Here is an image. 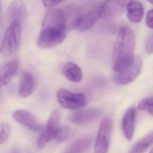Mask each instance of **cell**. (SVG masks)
Instances as JSON below:
<instances>
[{"label":"cell","instance_id":"1","mask_svg":"<svg viewBox=\"0 0 153 153\" xmlns=\"http://www.w3.org/2000/svg\"><path fill=\"white\" fill-rule=\"evenodd\" d=\"M67 30L63 10L52 9L44 16L38 39V45L43 48L56 46L65 39Z\"/></svg>","mask_w":153,"mask_h":153},{"label":"cell","instance_id":"2","mask_svg":"<svg viewBox=\"0 0 153 153\" xmlns=\"http://www.w3.org/2000/svg\"><path fill=\"white\" fill-rule=\"evenodd\" d=\"M135 47L134 32L128 27H122L119 31L113 49L114 72L120 71L132 64L135 58Z\"/></svg>","mask_w":153,"mask_h":153},{"label":"cell","instance_id":"3","mask_svg":"<svg viewBox=\"0 0 153 153\" xmlns=\"http://www.w3.org/2000/svg\"><path fill=\"white\" fill-rule=\"evenodd\" d=\"M20 41V25L16 22H10L4 35L2 50L5 53H13L19 48Z\"/></svg>","mask_w":153,"mask_h":153},{"label":"cell","instance_id":"4","mask_svg":"<svg viewBox=\"0 0 153 153\" xmlns=\"http://www.w3.org/2000/svg\"><path fill=\"white\" fill-rule=\"evenodd\" d=\"M57 100L63 108L75 110L85 106L86 97L83 93H74L66 89L61 88L57 93Z\"/></svg>","mask_w":153,"mask_h":153},{"label":"cell","instance_id":"5","mask_svg":"<svg viewBox=\"0 0 153 153\" xmlns=\"http://www.w3.org/2000/svg\"><path fill=\"white\" fill-rule=\"evenodd\" d=\"M113 123L110 118H105L100 124L95 142L94 153H107Z\"/></svg>","mask_w":153,"mask_h":153},{"label":"cell","instance_id":"6","mask_svg":"<svg viewBox=\"0 0 153 153\" xmlns=\"http://www.w3.org/2000/svg\"><path fill=\"white\" fill-rule=\"evenodd\" d=\"M143 67L140 57H135L134 62L127 68L119 72H114L113 81L119 85H127L134 82L140 74Z\"/></svg>","mask_w":153,"mask_h":153},{"label":"cell","instance_id":"7","mask_svg":"<svg viewBox=\"0 0 153 153\" xmlns=\"http://www.w3.org/2000/svg\"><path fill=\"white\" fill-rule=\"evenodd\" d=\"M103 2L98 4L84 13L78 29L84 31L92 28L103 17Z\"/></svg>","mask_w":153,"mask_h":153},{"label":"cell","instance_id":"8","mask_svg":"<svg viewBox=\"0 0 153 153\" xmlns=\"http://www.w3.org/2000/svg\"><path fill=\"white\" fill-rule=\"evenodd\" d=\"M100 111L96 109H86L73 112L68 117V121L76 125H86L98 118Z\"/></svg>","mask_w":153,"mask_h":153},{"label":"cell","instance_id":"9","mask_svg":"<svg viewBox=\"0 0 153 153\" xmlns=\"http://www.w3.org/2000/svg\"><path fill=\"white\" fill-rule=\"evenodd\" d=\"M13 117L17 122L31 130L38 132L43 130V126L33 114L25 110L16 111L13 113Z\"/></svg>","mask_w":153,"mask_h":153},{"label":"cell","instance_id":"10","mask_svg":"<svg viewBox=\"0 0 153 153\" xmlns=\"http://www.w3.org/2000/svg\"><path fill=\"white\" fill-rule=\"evenodd\" d=\"M63 10L66 20V29L68 30L78 28L84 12L80 6L72 4Z\"/></svg>","mask_w":153,"mask_h":153},{"label":"cell","instance_id":"11","mask_svg":"<svg viewBox=\"0 0 153 153\" xmlns=\"http://www.w3.org/2000/svg\"><path fill=\"white\" fill-rule=\"evenodd\" d=\"M26 4L22 0H14L7 9V18L10 22H16L21 25L26 16Z\"/></svg>","mask_w":153,"mask_h":153},{"label":"cell","instance_id":"12","mask_svg":"<svg viewBox=\"0 0 153 153\" xmlns=\"http://www.w3.org/2000/svg\"><path fill=\"white\" fill-rule=\"evenodd\" d=\"M132 0H107L103 2L102 18H109L120 14Z\"/></svg>","mask_w":153,"mask_h":153},{"label":"cell","instance_id":"13","mask_svg":"<svg viewBox=\"0 0 153 153\" xmlns=\"http://www.w3.org/2000/svg\"><path fill=\"white\" fill-rule=\"evenodd\" d=\"M136 110L134 108L128 109L124 115L122 120L123 134L127 140L131 141L134 136Z\"/></svg>","mask_w":153,"mask_h":153},{"label":"cell","instance_id":"14","mask_svg":"<svg viewBox=\"0 0 153 153\" xmlns=\"http://www.w3.org/2000/svg\"><path fill=\"white\" fill-rule=\"evenodd\" d=\"M36 81L32 74L24 72L21 76L18 94L20 97L26 98L31 95L36 88Z\"/></svg>","mask_w":153,"mask_h":153},{"label":"cell","instance_id":"15","mask_svg":"<svg viewBox=\"0 0 153 153\" xmlns=\"http://www.w3.org/2000/svg\"><path fill=\"white\" fill-rule=\"evenodd\" d=\"M18 62L13 60L5 64L1 70L0 85L1 87L8 84L11 81L17 73L18 69Z\"/></svg>","mask_w":153,"mask_h":153},{"label":"cell","instance_id":"16","mask_svg":"<svg viewBox=\"0 0 153 153\" xmlns=\"http://www.w3.org/2000/svg\"><path fill=\"white\" fill-rule=\"evenodd\" d=\"M126 10L128 18L130 22L138 23L141 21L144 14V10L141 3L132 0L128 4Z\"/></svg>","mask_w":153,"mask_h":153},{"label":"cell","instance_id":"17","mask_svg":"<svg viewBox=\"0 0 153 153\" xmlns=\"http://www.w3.org/2000/svg\"><path fill=\"white\" fill-rule=\"evenodd\" d=\"M63 73L68 80L74 82H79L82 79L81 69L74 63H66L63 66Z\"/></svg>","mask_w":153,"mask_h":153},{"label":"cell","instance_id":"18","mask_svg":"<svg viewBox=\"0 0 153 153\" xmlns=\"http://www.w3.org/2000/svg\"><path fill=\"white\" fill-rule=\"evenodd\" d=\"M90 145V139L84 136L76 139L62 153H85Z\"/></svg>","mask_w":153,"mask_h":153},{"label":"cell","instance_id":"19","mask_svg":"<svg viewBox=\"0 0 153 153\" xmlns=\"http://www.w3.org/2000/svg\"><path fill=\"white\" fill-rule=\"evenodd\" d=\"M153 145V131L136 142L128 153H144Z\"/></svg>","mask_w":153,"mask_h":153},{"label":"cell","instance_id":"20","mask_svg":"<svg viewBox=\"0 0 153 153\" xmlns=\"http://www.w3.org/2000/svg\"><path fill=\"white\" fill-rule=\"evenodd\" d=\"M74 131L69 127L59 128L56 136V141L59 143L66 142L74 135Z\"/></svg>","mask_w":153,"mask_h":153},{"label":"cell","instance_id":"21","mask_svg":"<svg viewBox=\"0 0 153 153\" xmlns=\"http://www.w3.org/2000/svg\"><path fill=\"white\" fill-rule=\"evenodd\" d=\"M60 116V112L58 110L54 111L49 119L46 127L54 131H58L59 128Z\"/></svg>","mask_w":153,"mask_h":153},{"label":"cell","instance_id":"22","mask_svg":"<svg viewBox=\"0 0 153 153\" xmlns=\"http://www.w3.org/2000/svg\"><path fill=\"white\" fill-rule=\"evenodd\" d=\"M138 108L140 110L147 111L153 117V97L141 101L138 104Z\"/></svg>","mask_w":153,"mask_h":153},{"label":"cell","instance_id":"23","mask_svg":"<svg viewBox=\"0 0 153 153\" xmlns=\"http://www.w3.org/2000/svg\"><path fill=\"white\" fill-rule=\"evenodd\" d=\"M10 135V127L7 123H1L0 126V144L7 142Z\"/></svg>","mask_w":153,"mask_h":153},{"label":"cell","instance_id":"24","mask_svg":"<svg viewBox=\"0 0 153 153\" xmlns=\"http://www.w3.org/2000/svg\"><path fill=\"white\" fill-rule=\"evenodd\" d=\"M145 49L146 53L148 54L153 53V33L151 34L146 39Z\"/></svg>","mask_w":153,"mask_h":153},{"label":"cell","instance_id":"25","mask_svg":"<svg viewBox=\"0 0 153 153\" xmlns=\"http://www.w3.org/2000/svg\"><path fill=\"white\" fill-rule=\"evenodd\" d=\"M146 24L149 27L153 29V9L147 12L146 19Z\"/></svg>","mask_w":153,"mask_h":153},{"label":"cell","instance_id":"26","mask_svg":"<svg viewBox=\"0 0 153 153\" xmlns=\"http://www.w3.org/2000/svg\"><path fill=\"white\" fill-rule=\"evenodd\" d=\"M65 0H42L43 3L46 7L50 8L54 7Z\"/></svg>","mask_w":153,"mask_h":153},{"label":"cell","instance_id":"27","mask_svg":"<svg viewBox=\"0 0 153 153\" xmlns=\"http://www.w3.org/2000/svg\"><path fill=\"white\" fill-rule=\"evenodd\" d=\"M149 2L151 3V4H153V0H147Z\"/></svg>","mask_w":153,"mask_h":153},{"label":"cell","instance_id":"28","mask_svg":"<svg viewBox=\"0 0 153 153\" xmlns=\"http://www.w3.org/2000/svg\"><path fill=\"white\" fill-rule=\"evenodd\" d=\"M153 153V147L151 149V151H150V153Z\"/></svg>","mask_w":153,"mask_h":153}]
</instances>
